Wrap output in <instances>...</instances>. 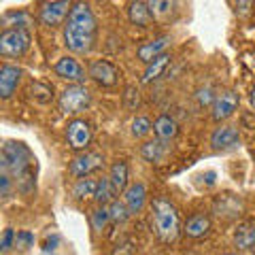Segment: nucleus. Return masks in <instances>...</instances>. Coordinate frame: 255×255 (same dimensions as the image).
Returning a JSON list of instances; mask_svg holds the SVG:
<instances>
[{
	"label": "nucleus",
	"mask_w": 255,
	"mask_h": 255,
	"mask_svg": "<svg viewBox=\"0 0 255 255\" xmlns=\"http://www.w3.org/2000/svg\"><path fill=\"white\" fill-rule=\"evenodd\" d=\"M0 172L15 181L19 194L32 196L36 191V159L21 140H6L0 153Z\"/></svg>",
	"instance_id": "obj_1"
},
{
	"label": "nucleus",
	"mask_w": 255,
	"mask_h": 255,
	"mask_svg": "<svg viewBox=\"0 0 255 255\" xmlns=\"http://www.w3.org/2000/svg\"><path fill=\"white\" fill-rule=\"evenodd\" d=\"M98 38V21L87 2H75L66 23H64V45L77 55L92 53Z\"/></svg>",
	"instance_id": "obj_2"
},
{
	"label": "nucleus",
	"mask_w": 255,
	"mask_h": 255,
	"mask_svg": "<svg viewBox=\"0 0 255 255\" xmlns=\"http://www.w3.org/2000/svg\"><path fill=\"white\" fill-rule=\"evenodd\" d=\"M151 226H153V232L162 243L170 245L177 241V236L181 232V215H179V209L174 206V202H170L164 196L153 198Z\"/></svg>",
	"instance_id": "obj_3"
},
{
	"label": "nucleus",
	"mask_w": 255,
	"mask_h": 255,
	"mask_svg": "<svg viewBox=\"0 0 255 255\" xmlns=\"http://www.w3.org/2000/svg\"><path fill=\"white\" fill-rule=\"evenodd\" d=\"M60 111L66 115H79L92 105V92L85 85H68L60 94Z\"/></svg>",
	"instance_id": "obj_4"
},
{
	"label": "nucleus",
	"mask_w": 255,
	"mask_h": 255,
	"mask_svg": "<svg viewBox=\"0 0 255 255\" xmlns=\"http://www.w3.org/2000/svg\"><path fill=\"white\" fill-rule=\"evenodd\" d=\"M30 43H32V36L28 30H2L0 34V55L2 58H21L23 53L30 49Z\"/></svg>",
	"instance_id": "obj_5"
},
{
	"label": "nucleus",
	"mask_w": 255,
	"mask_h": 255,
	"mask_svg": "<svg viewBox=\"0 0 255 255\" xmlns=\"http://www.w3.org/2000/svg\"><path fill=\"white\" fill-rule=\"evenodd\" d=\"M75 2H66V0H49V2H43L41 9H38V21L45 28H58L64 26L68 19L70 11H73Z\"/></svg>",
	"instance_id": "obj_6"
},
{
	"label": "nucleus",
	"mask_w": 255,
	"mask_h": 255,
	"mask_svg": "<svg viewBox=\"0 0 255 255\" xmlns=\"http://www.w3.org/2000/svg\"><path fill=\"white\" fill-rule=\"evenodd\" d=\"M66 142L73 151L85 153L92 142V124L81 117H75L66 124Z\"/></svg>",
	"instance_id": "obj_7"
},
{
	"label": "nucleus",
	"mask_w": 255,
	"mask_h": 255,
	"mask_svg": "<svg viewBox=\"0 0 255 255\" xmlns=\"http://www.w3.org/2000/svg\"><path fill=\"white\" fill-rule=\"evenodd\" d=\"M102 166H105V155L96 153V151H85V153H79L77 157H73V162L68 164V174L79 179H87L90 174L98 172Z\"/></svg>",
	"instance_id": "obj_8"
},
{
	"label": "nucleus",
	"mask_w": 255,
	"mask_h": 255,
	"mask_svg": "<svg viewBox=\"0 0 255 255\" xmlns=\"http://www.w3.org/2000/svg\"><path fill=\"white\" fill-rule=\"evenodd\" d=\"M238 105H241V98H238V94L234 90H223L217 94V98H215L213 107H211V119L213 122H226V119H230L234 113Z\"/></svg>",
	"instance_id": "obj_9"
},
{
	"label": "nucleus",
	"mask_w": 255,
	"mask_h": 255,
	"mask_svg": "<svg viewBox=\"0 0 255 255\" xmlns=\"http://www.w3.org/2000/svg\"><path fill=\"white\" fill-rule=\"evenodd\" d=\"M53 73L60 79H64V81H68L70 85H83L85 79L90 77L85 73V68L79 64V60H75L73 55H64V58H60L58 62H55Z\"/></svg>",
	"instance_id": "obj_10"
},
{
	"label": "nucleus",
	"mask_w": 255,
	"mask_h": 255,
	"mask_svg": "<svg viewBox=\"0 0 255 255\" xmlns=\"http://www.w3.org/2000/svg\"><path fill=\"white\" fill-rule=\"evenodd\" d=\"M241 145V132L232 124H219L211 132V147L215 151H232Z\"/></svg>",
	"instance_id": "obj_11"
},
{
	"label": "nucleus",
	"mask_w": 255,
	"mask_h": 255,
	"mask_svg": "<svg viewBox=\"0 0 255 255\" xmlns=\"http://www.w3.org/2000/svg\"><path fill=\"white\" fill-rule=\"evenodd\" d=\"M87 75H90V79H94L100 87H113L119 81V70H117L115 64L109 62V60H94L90 64Z\"/></svg>",
	"instance_id": "obj_12"
},
{
	"label": "nucleus",
	"mask_w": 255,
	"mask_h": 255,
	"mask_svg": "<svg viewBox=\"0 0 255 255\" xmlns=\"http://www.w3.org/2000/svg\"><path fill=\"white\" fill-rule=\"evenodd\" d=\"M21 77H23V70L19 66L4 62L2 68H0V98L9 100L11 96L15 94V90L19 87Z\"/></svg>",
	"instance_id": "obj_13"
},
{
	"label": "nucleus",
	"mask_w": 255,
	"mask_h": 255,
	"mask_svg": "<svg viewBox=\"0 0 255 255\" xmlns=\"http://www.w3.org/2000/svg\"><path fill=\"white\" fill-rule=\"evenodd\" d=\"M122 196H124V204H126L128 213H130V217L132 215H138L147 204V187L142 181L130 183V187H128Z\"/></svg>",
	"instance_id": "obj_14"
},
{
	"label": "nucleus",
	"mask_w": 255,
	"mask_h": 255,
	"mask_svg": "<svg viewBox=\"0 0 255 255\" xmlns=\"http://www.w3.org/2000/svg\"><path fill=\"white\" fill-rule=\"evenodd\" d=\"M168 45H170V36H168V34L157 36V38H151V41L142 43V45L138 47L136 55H138V60L147 66V64H151L153 60H157L159 55L168 53V51H166V49H168Z\"/></svg>",
	"instance_id": "obj_15"
},
{
	"label": "nucleus",
	"mask_w": 255,
	"mask_h": 255,
	"mask_svg": "<svg viewBox=\"0 0 255 255\" xmlns=\"http://www.w3.org/2000/svg\"><path fill=\"white\" fill-rule=\"evenodd\" d=\"M211 228H213V223H211L209 215H206V213H194V215H189V217H187L185 226H183V232H185L187 238L200 241V238L209 236Z\"/></svg>",
	"instance_id": "obj_16"
},
{
	"label": "nucleus",
	"mask_w": 255,
	"mask_h": 255,
	"mask_svg": "<svg viewBox=\"0 0 255 255\" xmlns=\"http://www.w3.org/2000/svg\"><path fill=\"white\" fill-rule=\"evenodd\" d=\"M128 19H130L134 26L138 28H149L153 26L155 15L149 9V2H142V0H136V2L128 4Z\"/></svg>",
	"instance_id": "obj_17"
},
{
	"label": "nucleus",
	"mask_w": 255,
	"mask_h": 255,
	"mask_svg": "<svg viewBox=\"0 0 255 255\" xmlns=\"http://www.w3.org/2000/svg\"><path fill=\"white\" fill-rule=\"evenodd\" d=\"M109 181H111V185L115 187L117 194H124V191L130 187V166H128L126 159H115V162L111 164Z\"/></svg>",
	"instance_id": "obj_18"
},
{
	"label": "nucleus",
	"mask_w": 255,
	"mask_h": 255,
	"mask_svg": "<svg viewBox=\"0 0 255 255\" xmlns=\"http://www.w3.org/2000/svg\"><path fill=\"white\" fill-rule=\"evenodd\" d=\"M153 132H155L157 140L170 142L179 136V124L174 122V117H170V115H159L153 122Z\"/></svg>",
	"instance_id": "obj_19"
},
{
	"label": "nucleus",
	"mask_w": 255,
	"mask_h": 255,
	"mask_svg": "<svg viewBox=\"0 0 255 255\" xmlns=\"http://www.w3.org/2000/svg\"><path fill=\"white\" fill-rule=\"evenodd\" d=\"M215 211H217V215L223 219H236L243 211V202L238 200V196L223 194L221 198H217V202H215Z\"/></svg>",
	"instance_id": "obj_20"
},
{
	"label": "nucleus",
	"mask_w": 255,
	"mask_h": 255,
	"mask_svg": "<svg viewBox=\"0 0 255 255\" xmlns=\"http://www.w3.org/2000/svg\"><path fill=\"white\" fill-rule=\"evenodd\" d=\"M140 155L145 157V162L149 164H162L166 155H168V145L162 140H147V142H142V147H140Z\"/></svg>",
	"instance_id": "obj_21"
},
{
	"label": "nucleus",
	"mask_w": 255,
	"mask_h": 255,
	"mask_svg": "<svg viewBox=\"0 0 255 255\" xmlns=\"http://www.w3.org/2000/svg\"><path fill=\"white\" fill-rule=\"evenodd\" d=\"M234 245H236V249H253L255 247V219L245 221L236 228Z\"/></svg>",
	"instance_id": "obj_22"
},
{
	"label": "nucleus",
	"mask_w": 255,
	"mask_h": 255,
	"mask_svg": "<svg viewBox=\"0 0 255 255\" xmlns=\"http://www.w3.org/2000/svg\"><path fill=\"white\" fill-rule=\"evenodd\" d=\"M170 60H172L170 53H164V55H159L157 60L147 64L145 73H142V83H153V81H157V79L166 73V68L170 66Z\"/></svg>",
	"instance_id": "obj_23"
},
{
	"label": "nucleus",
	"mask_w": 255,
	"mask_h": 255,
	"mask_svg": "<svg viewBox=\"0 0 255 255\" xmlns=\"http://www.w3.org/2000/svg\"><path fill=\"white\" fill-rule=\"evenodd\" d=\"M115 196H117V191L111 185L109 177L98 179V187H96V196H94V200L98 202V206H109L111 202H115L117 200Z\"/></svg>",
	"instance_id": "obj_24"
},
{
	"label": "nucleus",
	"mask_w": 255,
	"mask_h": 255,
	"mask_svg": "<svg viewBox=\"0 0 255 255\" xmlns=\"http://www.w3.org/2000/svg\"><path fill=\"white\" fill-rule=\"evenodd\" d=\"M2 23H4V30H9V28L26 30L30 23V15L26 11H6L2 15Z\"/></svg>",
	"instance_id": "obj_25"
},
{
	"label": "nucleus",
	"mask_w": 255,
	"mask_h": 255,
	"mask_svg": "<svg viewBox=\"0 0 255 255\" xmlns=\"http://www.w3.org/2000/svg\"><path fill=\"white\" fill-rule=\"evenodd\" d=\"M96 187H98V179H79L73 185V196L79 200H85V198H94L96 196Z\"/></svg>",
	"instance_id": "obj_26"
},
{
	"label": "nucleus",
	"mask_w": 255,
	"mask_h": 255,
	"mask_svg": "<svg viewBox=\"0 0 255 255\" xmlns=\"http://www.w3.org/2000/svg\"><path fill=\"white\" fill-rule=\"evenodd\" d=\"M90 223L96 232H102L109 223H111V213L109 206H96V209L90 213Z\"/></svg>",
	"instance_id": "obj_27"
},
{
	"label": "nucleus",
	"mask_w": 255,
	"mask_h": 255,
	"mask_svg": "<svg viewBox=\"0 0 255 255\" xmlns=\"http://www.w3.org/2000/svg\"><path fill=\"white\" fill-rule=\"evenodd\" d=\"M30 94H32V98H34L36 102L47 105V102L53 98V87L47 85V83H41V81H34L32 87H30Z\"/></svg>",
	"instance_id": "obj_28"
},
{
	"label": "nucleus",
	"mask_w": 255,
	"mask_h": 255,
	"mask_svg": "<svg viewBox=\"0 0 255 255\" xmlns=\"http://www.w3.org/2000/svg\"><path fill=\"white\" fill-rule=\"evenodd\" d=\"M151 130H153V124H151L149 117H145V115L134 117V122H132V136L145 138V136H149Z\"/></svg>",
	"instance_id": "obj_29"
},
{
	"label": "nucleus",
	"mask_w": 255,
	"mask_h": 255,
	"mask_svg": "<svg viewBox=\"0 0 255 255\" xmlns=\"http://www.w3.org/2000/svg\"><path fill=\"white\" fill-rule=\"evenodd\" d=\"M109 213H111V221L113 223H124L128 217H130V213H128L124 200H115L109 204Z\"/></svg>",
	"instance_id": "obj_30"
},
{
	"label": "nucleus",
	"mask_w": 255,
	"mask_h": 255,
	"mask_svg": "<svg viewBox=\"0 0 255 255\" xmlns=\"http://www.w3.org/2000/svg\"><path fill=\"white\" fill-rule=\"evenodd\" d=\"M196 98H198V105H200V107H213V102H215V98H217V94L213 92L211 85H204V87L198 90Z\"/></svg>",
	"instance_id": "obj_31"
},
{
	"label": "nucleus",
	"mask_w": 255,
	"mask_h": 255,
	"mask_svg": "<svg viewBox=\"0 0 255 255\" xmlns=\"http://www.w3.org/2000/svg\"><path fill=\"white\" fill-rule=\"evenodd\" d=\"M138 102H140V98H138V90L134 85H128L126 87V94H124V105L130 109V111H134L138 107Z\"/></svg>",
	"instance_id": "obj_32"
},
{
	"label": "nucleus",
	"mask_w": 255,
	"mask_h": 255,
	"mask_svg": "<svg viewBox=\"0 0 255 255\" xmlns=\"http://www.w3.org/2000/svg\"><path fill=\"white\" fill-rule=\"evenodd\" d=\"M15 241H17V234H15V230L6 228L4 234H2V243H0V251H2V253H9L11 247H15Z\"/></svg>",
	"instance_id": "obj_33"
},
{
	"label": "nucleus",
	"mask_w": 255,
	"mask_h": 255,
	"mask_svg": "<svg viewBox=\"0 0 255 255\" xmlns=\"http://www.w3.org/2000/svg\"><path fill=\"white\" fill-rule=\"evenodd\" d=\"M172 2H159V0H153V2H149V9L153 11V15L157 17V15H168L172 11Z\"/></svg>",
	"instance_id": "obj_34"
},
{
	"label": "nucleus",
	"mask_w": 255,
	"mask_h": 255,
	"mask_svg": "<svg viewBox=\"0 0 255 255\" xmlns=\"http://www.w3.org/2000/svg\"><path fill=\"white\" fill-rule=\"evenodd\" d=\"M13 179L9 177V174H4V172H0V196L2 198H9L11 196V187H13Z\"/></svg>",
	"instance_id": "obj_35"
},
{
	"label": "nucleus",
	"mask_w": 255,
	"mask_h": 255,
	"mask_svg": "<svg viewBox=\"0 0 255 255\" xmlns=\"http://www.w3.org/2000/svg\"><path fill=\"white\" fill-rule=\"evenodd\" d=\"M30 243H32L30 232H17V241H15V247H21V249H26V247H30Z\"/></svg>",
	"instance_id": "obj_36"
},
{
	"label": "nucleus",
	"mask_w": 255,
	"mask_h": 255,
	"mask_svg": "<svg viewBox=\"0 0 255 255\" xmlns=\"http://www.w3.org/2000/svg\"><path fill=\"white\" fill-rule=\"evenodd\" d=\"M251 107L255 109V87H253V90H251Z\"/></svg>",
	"instance_id": "obj_37"
},
{
	"label": "nucleus",
	"mask_w": 255,
	"mask_h": 255,
	"mask_svg": "<svg viewBox=\"0 0 255 255\" xmlns=\"http://www.w3.org/2000/svg\"><path fill=\"white\" fill-rule=\"evenodd\" d=\"M253 255H255V253H253Z\"/></svg>",
	"instance_id": "obj_38"
}]
</instances>
